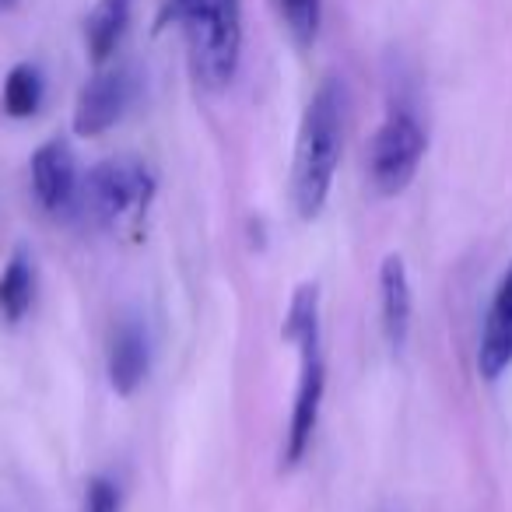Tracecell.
I'll list each match as a JSON object with an SVG mask.
<instances>
[{
	"label": "cell",
	"instance_id": "1",
	"mask_svg": "<svg viewBox=\"0 0 512 512\" xmlns=\"http://www.w3.org/2000/svg\"><path fill=\"white\" fill-rule=\"evenodd\" d=\"M281 337L299 351V386H295L292 418L281 442V470H295L313 446L320 425L323 393H327V362H323V327H320V285L306 281L295 288Z\"/></svg>",
	"mask_w": 512,
	"mask_h": 512
},
{
	"label": "cell",
	"instance_id": "2",
	"mask_svg": "<svg viewBox=\"0 0 512 512\" xmlns=\"http://www.w3.org/2000/svg\"><path fill=\"white\" fill-rule=\"evenodd\" d=\"M155 29L183 32L193 81L204 92L232 85L242 57V0H165Z\"/></svg>",
	"mask_w": 512,
	"mask_h": 512
},
{
	"label": "cell",
	"instance_id": "3",
	"mask_svg": "<svg viewBox=\"0 0 512 512\" xmlns=\"http://www.w3.org/2000/svg\"><path fill=\"white\" fill-rule=\"evenodd\" d=\"M344 144V85L327 78L309 99L306 113L295 137V165H292V200L302 221L323 214L334 186V172L341 162Z\"/></svg>",
	"mask_w": 512,
	"mask_h": 512
},
{
	"label": "cell",
	"instance_id": "4",
	"mask_svg": "<svg viewBox=\"0 0 512 512\" xmlns=\"http://www.w3.org/2000/svg\"><path fill=\"white\" fill-rule=\"evenodd\" d=\"M155 190V176L141 158H106L81 179L78 211L102 232L141 239L144 221L155 204Z\"/></svg>",
	"mask_w": 512,
	"mask_h": 512
},
{
	"label": "cell",
	"instance_id": "5",
	"mask_svg": "<svg viewBox=\"0 0 512 512\" xmlns=\"http://www.w3.org/2000/svg\"><path fill=\"white\" fill-rule=\"evenodd\" d=\"M428 137L411 109H393L369 144V183L379 197H397L418 176Z\"/></svg>",
	"mask_w": 512,
	"mask_h": 512
},
{
	"label": "cell",
	"instance_id": "6",
	"mask_svg": "<svg viewBox=\"0 0 512 512\" xmlns=\"http://www.w3.org/2000/svg\"><path fill=\"white\" fill-rule=\"evenodd\" d=\"M137 71L130 64L116 67H95V74L85 81L78 102H74V134L78 137H99L109 127L127 116V109L137 99Z\"/></svg>",
	"mask_w": 512,
	"mask_h": 512
},
{
	"label": "cell",
	"instance_id": "7",
	"mask_svg": "<svg viewBox=\"0 0 512 512\" xmlns=\"http://www.w3.org/2000/svg\"><path fill=\"white\" fill-rule=\"evenodd\" d=\"M29 172H32L36 204L43 207L46 214L64 218V214L78 211L81 176H78V162H74L71 144L60 141V137L39 144L36 155H32V162H29Z\"/></svg>",
	"mask_w": 512,
	"mask_h": 512
},
{
	"label": "cell",
	"instance_id": "8",
	"mask_svg": "<svg viewBox=\"0 0 512 512\" xmlns=\"http://www.w3.org/2000/svg\"><path fill=\"white\" fill-rule=\"evenodd\" d=\"M109 386L116 397H134L151 372V337L137 316H123L113 327L106 355Z\"/></svg>",
	"mask_w": 512,
	"mask_h": 512
},
{
	"label": "cell",
	"instance_id": "9",
	"mask_svg": "<svg viewBox=\"0 0 512 512\" xmlns=\"http://www.w3.org/2000/svg\"><path fill=\"white\" fill-rule=\"evenodd\" d=\"M411 316L414 295L407 264L400 253H390L379 264V323H383V337L393 351H404L407 337H411Z\"/></svg>",
	"mask_w": 512,
	"mask_h": 512
},
{
	"label": "cell",
	"instance_id": "10",
	"mask_svg": "<svg viewBox=\"0 0 512 512\" xmlns=\"http://www.w3.org/2000/svg\"><path fill=\"white\" fill-rule=\"evenodd\" d=\"M512 365V264L495 288V299L484 316L481 348H477V372L484 379H498Z\"/></svg>",
	"mask_w": 512,
	"mask_h": 512
},
{
	"label": "cell",
	"instance_id": "11",
	"mask_svg": "<svg viewBox=\"0 0 512 512\" xmlns=\"http://www.w3.org/2000/svg\"><path fill=\"white\" fill-rule=\"evenodd\" d=\"M134 0H95L85 18V50L95 67H106L116 57L123 36H127Z\"/></svg>",
	"mask_w": 512,
	"mask_h": 512
},
{
	"label": "cell",
	"instance_id": "12",
	"mask_svg": "<svg viewBox=\"0 0 512 512\" xmlns=\"http://www.w3.org/2000/svg\"><path fill=\"white\" fill-rule=\"evenodd\" d=\"M32 302H36V264L25 249H15L0 271V320L18 327L29 316Z\"/></svg>",
	"mask_w": 512,
	"mask_h": 512
},
{
	"label": "cell",
	"instance_id": "13",
	"mask_svg": "<svg viewBox=\"0 0 512 512\" xmlns=\"http://www.w3.org/2000/svg\"><path fill=\"white\" fill-rule=\"evenodd\" d=\"M46 95L43 71L36 64H15L4 78V92H0V106L11 120H29L39 113Z\"/></svg>",
	"mask_w": 512,
	"mask_h": 512
},
{
	"label": "cell",
	"instance_id": "14",
	"mask_svg": "<svg viewBox=\"0 0 512 512\" xmlns=\"http://www.w3.org/2000/svg\"><path fill=\"white\" fill-rule=\"evenodd\" d=\"M274 11L299 50H309L316 43L323 22V0H274Z\"/></svg>",
	"mask_w": 512,
	"mask_h": 512
},
{
	"label": "cell",
	"instance_id": "15",
	"mask_svg": "<svg viewBox=\"0 0 512 512\" xmlns=\"http://www.w3.org/2000/svg\"><path fill=\"white\" fill-rule=\"evenodd\" d=\"M85 512H120V488L109 477H92L85 484Z\"/></svg>",
	"mask_w": 512,
	"mask_h": 512
},
{
	"label": "cell",
	"instance_id": "16",
	"mask_svg": "<svg viewBox=\"0 0 512 512\" xmlns=\"http://www.w3.org/2000/svg\"><path fill=\"white\" fill-rule=\"evenodd\" d=\"M18 0H0V11H8V8H15Z\"/></svg>",
	"mask_w": 512,
	"mask_h": 512
}]
</instances>
